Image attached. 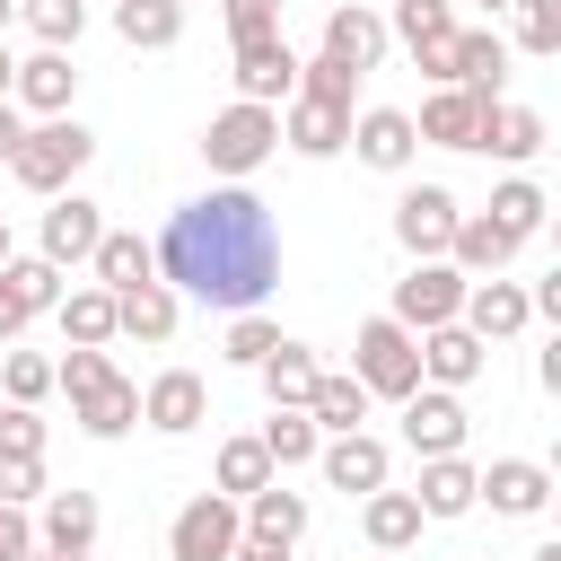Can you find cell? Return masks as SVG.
Here are the masks:
<instances>
[{"label":"cell","mask_w":561,"mask_h":561,"mask_svg":"<svg viewBox=\"0 0 561 561\" xmlns=\"http://www.w3.org/2000/svg\"><path fill=\"white\" fill-rule=\"evenodd\" d=\"M307 421H316L324 438L359 430V421H368V386H359V377H324V368H316V386H307Z\"/></svg>","instance_id":"32"},{"label":"cell","mask_w":561,"mask_h":561,"mask_svg":"<svg viewBox=\"0 0 561 561\" xmlns=\"http://www.w3.org/2000/svg\"><path fill=\"white\" fill-rule=\"evenodd\" d=\"M140 421H149V430H167V438H184V430H202V421H210V386H202L193 368H167V377H149V386H140Z\"/></svg>","instance_id":"16"},{"label":"cell","mask_w":561,"mask_h":561,"mask_svg":"<svg viewBox=\"0 0 561 561\" xmlns=\"http://www.w3.org/2000/svg\"><path fill=\"white\" fill-rule=\"evenodd\" d=\"M175 9H184V0H175Z\"/></svg>","instance_id":"60"},{"label":"cell","mask_w":561,"mask_h":561,"mask_svg":"<svg viewBox=\"0 0 561 561\" xmlns=\"http://www.w3.org/2000/svg\"><path fill=\"white\" fill-rule=\"evenodd\" d=\"M359 526H368V543H377V552H403V543H421V526H430V517H421V500H412V491H386V482H377V491L359 500Z\"/></svg>","instance_id":"29"},{"label":"cell","mask_w":561,"mask_h":561,"mask_svg":"<svg viewBox=\"0 0 561 561\" xmlns=\"http://www.w3.org/2000/svg\"><path fill=\"white\" fill-rule=\"evenodd\" d=\"M18 561H61V552H18Z\"/></svg>","instance_id":"55"},{"label":"cell","mask_w":561,"mask_h":561,"mask_svg":"<svg viewBox=\"0 0 561 561\" xmlns=\"http://www.w3.org/2000/svg\"><path fill=\"white\" fill-rule=\"evenodd\" d=\"M316 465H324V482H333V491H359V500H368V491L386 482V438L342 430V438H324V447H316Z\"/></svg>","instance_id":"20"},{"label":"cell","mask_w":561,"mask_h":561,"mask_svg":"<svg viewBox=\"0 0 561 561\" xmlns=\"http://www.w3.org/2000/svg\"><path fill=\"white\" fill-rule=\"evenodd\" d=\"M228 561H289V552H280V543H263V535H237V552H228Z\"/></svg>","instance_id":"51"},{"label":"cell","mask_w":561,"mask_h":561,"mask_svg":"<svg viewBox=\"0 0 561 561\" xmlns=\"http://www.w3.org/2000/svg\"><path fill=\"white\" fill-rule=\"evenodd\" d=\"M386 44H394V35H386V18H377V9H359V0L324 18V53H333V61H351L359 79H368V70L386 61Z\"/></svg>","instance_id":"21"},{"label":"cell","mask_w":561,"mask_h":561,"mask_svg":"<svg viewBox=\"0 0 561 561\" xmlns=\"http://www.w3.org/2000/svg\"><path fill=\"white\" fill-rule=\"evenodd\" d=\"M96 237H105V210H96L88 193H53V210H44V245H35V254L70 272V263L96 254Z\"/></svg>","instance_id":"14"},{"label":"cell","mask_w":561,"mask_h":561,"mask_svg":"<svg viewBox=\"0 0 561 561\" xmlns=\"http://www.w3.org/2000/svg\"><path fill=\"white\" fill-rule=\"evenodd\" d=\"M386 35L447 88V44H456V0H394V18H386Z\"/></svg>","instance_id":"7"},{"label":"cell","mask_w":561,"mask_h":561,"mask_svg":"<svg viewBox=\"0 0 561 561\" xmlns=\"http://www.w3.org/2000/svg\"><path fill=\"white\" fill-rule=\"evenodd\" d=\"M473 149H491V158L526 167V158L543 149V114H535V105H508V96H491V105H482V131H473Z\"/></svg>","instance_id":"23"},{"label":"cell","mask_w":561,"mask_h":561,"mask_svg":"<svg viewBox=\"0 0 561 561\" xmlns=\"http://www.w3.org/2000/svg\"><path fill=\"white\" fill-rule=\"evenodd\" d=\"M175 316H184V307H175V289H167V280H140V289H123V298H114V333H131V342H167V333H175Z\"/></svg>","instance_id":"30"},{"label":"cell","mask_w":561,"mask_h":561,"mask_svg":"<svg viewBox=\"0 0 561 561\" xmlns=\"http://www.w3.org/2000/svg\"><path fill=\"white\" fill-rule=\"evenodd\" d=\"M280 140H289L298 158H333V149H351V105L289 96V114H280Z\"/></svg>","instance_id":"22"},{"label":"cell","mask_w":561,"mask_h":561,"mask_svg":"<svg viewBox=\"0 0 561 561\" xmlns=\"http://www.w3.org/2000/svg\"><path fill=\"white\" fill-rule=\"evenodd\" d=\"M272 342H280V324H272V316H254V307H245V316L228 324V359H237V368H254V359H263Z\"/></svg>","instance_id":"46"},{"label":"cell","mask_w":561,"mask_h":561,"mask_svg":"<svg viewBox=\"0 0 561 561\" xmlns=\"http://www.w3.org/2000/svg\"><path fill=\"white\" fill-rule=\"evenodd\" d=\"M70 96H79V61L61 44H44L35 61H18V79H9V105H26V114H70Z\"/></svg>","instance_id":"18"},{"label":"cell","mask_w":561,"mask_h":561,"mask_svg":"<svg viewBox=\"0 0 561 561\" xmlns=\"http://www.w3.org/2000/svg\"><path fill=\"white\" fill-rule=\"evenodd\" d=\"M254 438H263L272 473H289V465H316V447H324V430L307 421V403H272V421H263Z\"/></svg>","instance_id":"31"},{"label":"cell","mask_w":561,"mask_h":561,"mask_svg":"<svg viewBox=\"0 0 561 561\" xmlns=\"http://www.w3.org/2000/svg\"><path fill=\"white\" fill-rule=\"evenodd\" d=\"M482 333H465V324H430L421 333V386H447V394H465L473 377H482Z\"/></svg>","instance_id":"19"},{"label":"cell","mask_w":561,"mask_h":561,"mask_svg":"<svg viewBox=\"0 0 561 561\" xmlns=\"http://www.w3.org/2000/svg\"><path fill=\"white\" fill-rule=\"evenodd\" d=\"M9 79H18V61H9V44H0V96H9Z\"/></svg>","instance_id":"53"},{"label":"cell","mask_w":561,"mask_h":561,"mask_svg":"<svg viewBox=\"0 0 561 561\" xmlns=\"http://www.w3.org/2000/svg\"><path fill=\"white\" fill-rule=\"evenodd\" d=\"M158 280L175 298H202V307H263L280 289V219L245 193V184H210L202 202L167 210V237H158Z\"/></svg>","instance_id":"1"},{"label":"cell","mask_w":561,"mask_h":561,"mask_svg":"<svg viewBox=\"0 0 561 561\" xmlns=\"http://www.w3.org/2000/svg\"><path fill=\"white\" fill-rule=\"evenodd\" d=\"M298 96H316V105H351V96H359V70L333 61V53H316V61H298Z\"/></svg>","instance_id":"39"},{"label":"cell","mask_w":561,"mask_h":561,"mask_svg":"<svg viewBox=\"0 0 561 561\" xmlns=\"http://www.w3.org/2000/svg\"><path fill=\"white\" fill-rule=\"evenodd\" d=\"M9 18H18V0H0V26H9Z\"/></svg>","instance_id":"56"},{"label":"cell","mask_w":561,"mask_h":561,"mask_svg":"<svg viewBox=\"0 0 561 561\" xmlns=\"http://www.w3.org/2000/svg\"><path fill=\"white\" fill-rule=\"evenodd\" d=\"M0 280L18 289V307H26V316H53V307H61V263H44V254H9V263H0Z\"/></svg>","instance_id":"37"},{"label":"cell","mask_w":561,"mask_h":561,"mask_svg":"<svg viewBox=\"0 0 561 561\" xmlns=\"http://www.w3.org/2000/svg\"><path fill=\"white\" fill-rule=\"evenodd\" d=\"M447 237H456V193L447 184H412L394 202V245L421 263V254H447Z\"/></svg>","instance_id":"10"},{"label":"cell","mask_w":561,"mask_h":561,"mask_svg":"<svg viewBox=\"0 0 561 561\" xmlns=\"http://www.w3.org/2000/svg\"><path fill=\"white\" fill-rule=\"evenodd\" d=\"M351 149H359V167L403 175V167L421 158V131H412V114H403V105H368V114H351Z\"/></svg>","instance_id":"9"},{"label":"cell","mask_w":561,"mask_h":561,"mask_svg":"<svg viewBox=\"0 0 561 561\" xmlns=\"http://www.w3.org/2000/svg\"><path fill=\"white\" fill-rule=\"evenodd\" d=\"M517 44L535 61H552L561 53V0H517Z\"/></svg>","instance_id":"44"},{"label":"cell","mask_w":561,"mask_h":561,"mask_svg":"<svg viewBox=\"0 0 561 561\" xmlns=\"http://www.w3.org/2000/svg\"><path fill=\"white\" fill-rule=\"evenodd\" d=\"M70 421H79L88 438H123V430L140 421V386H131V377H105V386L70 394Z\"/></svg>","instance_id":"27"},{"label":"cell","mask_w":561,"mask_h":561,"mask_svg":"<svg viewBox=\"0 0 561 561\" xmlns=\"http://www.w3.org/2000/svg\"><path fill=\"white\" fill-rule=\"evenodd\" d=\"M18 18H26L44 44H61V53H70V44H79V26H88V0H18Z\"/></svg>","instance_id":"41"},{"label":"cell","mask_w":561,"mask_h":561,"mask_svg":"<svg viewBox=\"0 0 561 561\" xmlns=\"http://www.w3.org/2000/svg\"><path fill=\"white\" fill-rule=\"evenodd\" d=\"M535 561H561V543H535Z\"/></svg>","instance_id":"54"},{"label":"cell","mask_w":561,"mask_h":561,"mask_svg":"<svg viewBox=\"0 0 561 561\" xmlns=\"http://www.w3.org/2000/svg\"><path fill=\"white\" fill-rule=\"evenodd\" d=\"M26 324H35V316H26V307H18V289H9V280H0V342H18V333H26Z\"/></svg>","instance_id":"50"},{"label":"cell","mask_w":561,"mask_h":561,"mask_svg":"<svg viewBox=\"0 0 561 561\" xmlns=\"http://www.w3.org/2000/svg\"><path fill=\"white\" fill-rule=\"evenodd\" d=\"M543 210H552V202H543V184H526V175H508V184L491 193V219H500V228H517V237H535V228H543Z\"/></svg>","instance_id":"40"},{"label":"cell","mask_w":561,"mask_h":561,"mask_svg":"<svg viewBox=\"0 0 561 561\" xmlns=\"http://www.w3.org/2000/svg\"><path fill=\"white\" fill-rule=\"evenodd\" d=\"M456 324L465 333H482V342H508V333H526L535 324V307H526V289L517 280H465V307H456Z\"/></svg>","instance_id":"15"},{"label":"cell","mask_w":561,"mask_h":561,"mask_svg":"<svg viewBox=\"0 0 561 561\" xmlns=\"http://www.w3.org/2000/svg\"><path fill=\"white\" fill-rule=\"evenodd\" d=\"M53 482H44V456H0V500L9 508H35Z\"/></svg>","instance_id":"45"},{"label":"cell","mask_w":561,"mask_h":561,"mask_svg":"<svg viewBox=\"0 0 561 561\" xmlns=\"http://www.w3.org/2000/svg\"><path fill=\"white\" fill-rule=\"evenodd\" d=\"M263 482H272L263 438H228V447H219V491H228V500H245V491H263Z\"/></svg>","instance_id":"38"},{"label":"cell","mask_w":561,"mask_h":561,"mask_svg":"<svg viewBox=\"0 0 561 561\" xmlns=\"http://www.w3.org/2000/svg\"><path fill=\"white\" fill-rule=\"evenodd\" d=\"M456 307H465V272L447 263V254H421L403 280H394V324H412V333H430V324H456Z\"/></svg>","instance_id":"5"},{"label":"cell","mask_w":561,"mask_h":561,"mask_svg":"<svg viewBox=\"0 0 561 561\" xmlns=\"http://www.w3.org/2000/svg\"><path fill=\"white\" fill-rule=\"evenodd\" d=\"M228 9V35L254 44V35H280V0H219Z\"/></svg>","instance_id":"48"},{"label":"cell","mask_w":561,"mask_h":561,"mask_svg":"<svg viewBox=\"0 0 561 561\" xmlns=\"http://www.w3.org/2000/svg\"><path fill=\"white\" fill-rule=\"evenodd\" d=\"M237 96H245V105H289V96H298V53H289V35L237 44Z\"/></svg>","instance_id":"8"},{"label":"cell","mask_w":561,"mask_h":561,"mask_svg":"<svg viewBox=\"0 0 561 561\" xmlns=\"http://www.w3.org/2000/svg\"><path fill=\"white\" fill-rule=\"evenodd\" d=\"M254 377H263V394H272V403H307L316 359H307V342H272V351L254 359Z\"/></svg>","instance_id":"36"},{"label":"cell","mask_w":561,"mask_h":561,"mask_svg":"<svg viewBox=\"0 0 561 561\" xmlns=\"http://www.w3.org/2000/svg\"><path fill=\"white\" fill-rule=\"evenodd\" d=\"M96 158V131L79 123V114H44L35 131H18V149H9V175L26 184V193H70L79 184V167Z\"/></svg>","instance_id":"2"},{"label":"cell","mask_w":561,"mask_h":561,"mask_svg":"<svg viewBox=\"0 0 561 561\" xmlns=\"http://www.w3.org/2000/svg\"><path fill=\"white\" fill-rule=\"evenodd\" d=\"M88 272H96V289H140V280H158V245L149 237H131V228H105L96 237V254H88Z\"/></svg>","instance_id":"24"},{"label":"cell","mask_w":561,"mask_h":561,"mask_svg":"<svg viewBox=\"0 0 561 561\" xmlns=\"http://www.w3.org/2000/svg\"><path fill=\"white\" fill-rule=\"evenodd\" d=\"M237 535H245L237 500H228V491H202V500L175 508V526H167V561H228Z\"/></svg>","instance_id":"6"},{"label":"cell","mask_w":561,"mask_h":561,"mask_svg":"<svg viewBox=\"0 0 561 561\" xmlns=\"http://www.w3.org/2000/svg\"><path fill=\"white\" fill-rule=\"evenodd\" d=\"M105 377H114L105 342H70V359H53V386H61V394H88V386H105Z\"/></svg>","instance_id":"43"},{"label":"cell","mask_w":561,"mask_h":561,"mask_svg":"<svg viewBox=\"0 0 561 561\" xmlns=\"http://www.w3.org/2000/svg\"><path fill=\"white\" fill-rule=\"evenodd\" d=\"M447 88H473L482 105L508 88V44L491 35V26H456V44H447Z\"/></svg>","instance_id":"17"},{"label":"cell","mask_w":561,"mask_h":561,"mask_svg":"<svg viewBox=\"0 0 561 561\" xmlns=\"http://www.w3.org/2000/svg\"><path fill=\"white\" fill-rule=\"evenodd\" d=\"M280 149V105H228V114H210V131H202V158H210V175H228V184H245L263 158Z\"/></svg>","instance_id":"4"},{"label":"cell","mask_w":561,"mask_h":561,"mask_svg":"<svg viewBox=\"0 0 561 561\" xmlns=\"http://www.w3.org/2000/svg\"><path fill=\"white\" fill-rule=\"evenodd\" d=\"M61 561H96V552H61Z\"/></svg>","instance_id":"58"},{"label":"cell","mask_w":561,"mask_h":561,"mask_svg":"<svg viewBox=\"0 0 561 561\" xmlns=\"http://www.w3.org/2000/svg\"><path fill=\"white\" fill-rule=\"evenodd\" d=\"M96 491H44V552H96Z\"/></svg>","instance_id":"28"},{"label":"cell","mask_w":561,"mask_h":561,"mask_svg":"<svg viewBox=\"0 0 561 561\" xmlns=\"http://www.w3.org/2000/svg\"><path fill=\"white\" fill-rule=\"evenodd\" d=\"M403 447L412 456H456L465 447V403L447 386H412L403 394Z\"/></svg>","instance_id":"12"},{"label":"cell","mask_w":561,"mask_h":561,"mask_svg":"<svg viewBox=\"0 0 561 561\" xmlns=\"http://www.w3.org/2000/svg\"><path fill=\"white\" fill-rule=\"evenodd\" d=\"M473 500H491L500 517H543V500H552V473H543L535 456H491V465L473 473Z\"/></svg>","instance_id":"13"},{"label":"cell","mask_w":561,"mask_h":561,"mask_svg":"<svg viewBox=\"0 0 561 561\" xmlns=\"http://www.w3.org/2000/svg\"><path fill=\"white\" fill-rule=\"evenodd\" d=\"M0 386H9V403H44L53 394V359L44 351H9L0 359Z\"/></svg>","instance_id":"42"},{"label":"cell","mask_w":561,"mask_h":561,"mask_svg":"<svg viewBox=\"0 0 561 561\" xmlns=\"http://www.w3.org/2000/svg\"><path fill=\"white\" fill-rule=\"evenodd\" d=\"M482 9H517V0H482Z\"/></svg>","instance_id":"59"},{"label":"cell","mask_w":561,"mask_h":561,"mask_svg":"<svg viewBox=\"0 0 561 561\" xmlns=\"http://www.w3.org/2000/svg\"><path fill=\"white\" fill-rule=\"evenodd\" d=\"M0 263H9V219H0Z\"/></svg>","instance_id":"57"},{"label":"cell","mask_w":561,"mask_h":561,"mask_svg":"<svg viewBox=\"0 0 561 561\" xmlns=\"http://www.w3.org/2000/svg\"><path fill=\"white\" fill-rule=\"evenodd\" d=\"M412 131L438 140V149H473V131H482V96H473V88H438V96L412 114Z\"/></svg>","instance_id":"26"},{"label":"cell","mask_w":561,"mask_h":561,"mask_svg":"<svg viewBox=\"0 0 561 561\" xmlns=\"http://www.w3.org/2000/svg\"><path fill=\"white\" fill-rule=\"evenodd\" d=\"M237 517H245V535H263V543H280V552L307 535V500H298V491H280V473H272L263 491H245V500H237Z\"/></svg>","instance_id":"25"},{"label":"cell","mask_w":561,"mask_h":561,"mask_svg":"<svg viewBox=\"0 0 561 561\" xmlns=\"http://www.w3.org/2000/svg\"><path fill=\"white\" fill-rule=\"evenodd\" d=\"M421 517H465L473 508V465L465 456H421Z\"/></svg>","instance_id":"33"},{"label":"cell","mask_w":561,"mask_h":561,"mask_svg":"<svg viewBox=\"0 0 561 561\" xmlns=\"http://www.w3.org/2000/svg\"><path fill=\"white\" fill-rule=\"evenodd\" d=\"M18 131H26V123H18V105H9V96H0V158H9V149H18Z\"/></svg>","instance_id":"52"},{"label":"cell","mask_w":561,"mask_h":561,"mask_svg":"<svg viewBox=\"0 0 561 561\" xmlns=\"http://www.w3.org/2000/svg\"><path fill=\"white\" fill-rule=\"evenodd\" d=\"M517 228H500L491 210H456V237H447V263L465 272V280H491V272H508L517 263Z\"/></svg>","instance_id":"11"},{"label":"cell","mask_w":561,"mask_h":561,"mask_svg":"<svg viewBox=\"0 0 561 561\" xmlns=\"http://www.w3.org/2000/svg\"><path fill=\"white\" fill-rule=\"evenodd\" d=\"M114 35H123L131 53H167V44L184 35V9H175V0H114Z\"/></svg>","instance_id":"34"},{"label":"cell","mask_w":561,"mask_h":561,"mask_svg":"<svg viewBox=\"0 0 561 561\" xmlns=\"http://www.w3.org/2000/svg\"><path fill=\"white\" fill-rule=\"evenodd\" d=\"M18 552H35V526H26V508L0 500V561H18Z\"/></svg>","instance_id":"49"},{"label":"cell","mask_w":561,"mask_h":561,"mask_svg":"<svg viewBox=\"0 0 561 561\" xmlns=\"http://www.w3.org/2000/svg\"><path fill=\"white\" fill-rule=\"evenodd\" d=\"M351 377L368 386V403H377V394L403 403V394L421 386V333L394 324V316H368V324L351 333Z\"/></svg>","instance_id":"3"},{"label":"cell","mask_w":561,"mask_h":561,"mask_svg":"<svg viewBox=\"0 0 561 561\" xmlns=\"http://www.w3.org/2000/svg\"><path fill=\"white\" fill-rule=\"evenodd\" d=\"M0 456H44V421H35V403H9V412H0Z\"/></svg>","instance_id":"47"},{"label":"cell","mask_w":561,"mask_h":561,"mask_svg":"<svg viewBox=\"0 0 561 561\" xmlns=\"http://www.w3.org/2000/svg\"><path fill=\"white\" fill-rule=\"evenodd\" d=\"M53 316H61V342H114V289H96V280L88 289H61Z\"/></svg>","instance_id":"35"}]
</instances>
